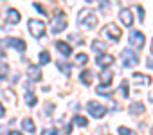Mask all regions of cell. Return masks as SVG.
I'll return each mask as SVG.
<instances>
[{
  "instance_id": "4",
  "label": "cell",
  "mask_w": 153,
  "mask_h": 135,
  "mask_svg": "<svg viewBox=\"0 0 153 135\" xmlns=\"http://www.w3.org/2000/svg\"><path fill=\"white\" fill-rule=\"evenodd\" d=\"M65 27H67V18H65V15H63L61 11H58V15H56V16L52 18V22H51V29H52L54 34H58V33L65 31Z\"/></svg>"
},
{
  "instance_id": "30",
  "label": "cell",
  "mask_w": 153,
  "mask_h": 135,
  "mask_svg": "<svg viewBox=\"0 0 153 135\" xmlns=\"http://www.w3.org/2000/svg\"><path fill=\"white\" fill-rule=\"evenodd\" d=\"M43 133L45 135H52V133H58V130L56 128H47V130H43Z\"/></svg>"
},
{
  "instance_id": "19",
  "label": "cell",
  "mask_w": 153,
  "mask_h": 135,
  "mask_svg": "<svg viewBox=\"0 0 153 135\" xmlns=\"http://www.w3.org/2000/svg\"><path fill=\"white\" fill-rule=\"evenodd\" d=\"M22 126H24V130H25V131H29V133H34V131H36V126H34L33 119H24Z\"/></svg>"
},
{
  "instance_id": "31",
  "label": "cell",
  "mask_w": 153,
  "mask_h": 135,
  "mask_svg": "<svg viewBox=\"0 0 153 135\" xmlns=\"http://www.w3.org/2000/svg\"><path fill=\"white\" fill-rule=\"evenodd\" d=\"M146 61H148V67H149V69H153V58H148Z\"/></svg>"
},
{
  "instance_id": "34",
  "label": "cell",
  "mask_w": 153,
  "mask_h": 135,
  "mask_svg": "<svg viewBox=\"0 0 153 135\" xmlns=\"http://www.w3.org/2000/svg\"><path fill=\"white\" fill-rule=\"evenodd\" d=\"M87 2H90V4H96V2H97V0H87Z\"/></svg>"
},
{
  "instance_id": "12",
  "label": "cell",
  "mask_w": 153,
  "mask_h": 135,
  "mask_svg": "<svg viewBox=\"0 0 153 135\" xmlns=\"http://www.w3.org/2000/svg\"><path fill=\"white\" fill-rule=\"evenodd\" d=\"M6 43H7V45H11V47H13V49H16V50H25V49H27L25 42H24V40H20V38H7V40H6Z\"/></svg>"
},
{
  "instance_id": "10",
  "label": "cell",
  "mask_w": 153,
  "mask_h": 135,
  "mask_svg": "<svg viewBox=\"0 0 153 135\" xmlns=\"http://www.w3.org/2000/svg\"><path fill=\"white\" fill-rule=\"evenodd\" d=\"M27 76H29L31 81H38V79H42V69L38 65H29L27 67Z\"/></svg>"
},
{
  "instance_id": "13",
  "label": "cell",
  "mask_w": 153,
  "mask_h": 135,
  "mask_svg": "<svg viewBox=\"0 0 153 135\" xmlns=\"http://www.w3.org/2000/svg\"><path fill=\"white\" fill-rule=\"evenodd\" d=\"M56 49L63 54V56H70L72 54V47L67 43V42H61V40H58L56 42Z\"/></svg>"
},
{
  "instance_id": "36",
  "label": "cell",
  "mask_w": 153,
  "mask_h": 135,
  "mask_svg": "<svg viewBox=\"0 0 153 135\" xmlns=\"http://www.w3.org/2000/svg\"><path fill=\"white\" fill-rule=\"evenodd\" d=\"M151 131H153V128H151Z\"/></svg>"
},
{
  "instance_id": "17",
  "label": "cell",
  "mask_w": 153,
  "mask_h": 135,
  "mask_svg": "<svg viewBox=\"0 0 153 135\" xmlns=\"http://www.w3.org/2000/svg\"><path fill=\"white\" fill-rule=\"evenodd\" d=\"M56 67L65 74V76H70V72H72V65H68V63H65V61H56Z\"/></svg>"
},
{
  "instance_id": "25",
  "label": "cell",
  "mask_w": 153,
  "mask_h": 135,
  "mask_svg": "<svg viewBox=\"0 0 153 135\" xmlns=\"http://www.w3.org/2000/svg\"><path fill=\"white\" fill-rule=\"evenodd\" d=\"M40 61H42V63H49V61H51V54H49V50L40 52Z\"/></svg>"
},
{
  "instance_id": "33",
  "label": "cell",
  "mask_w": 153,
  "mask_h": 135,
  "mask_svg": "<svg viewBox=\"0 0 153 135\" xmlns=\"http://www.w3.org/2000/svg\"><path fill=\"white\" fill-rule=\"evenodd\" d=\"M149 101L153 103V92H149Z\"/></svg>"
},
{
  "instance_id": "6",
  "label": "cell",
  "mask_w": 153,
  "mask_h": 135,
  "mask_svg": "<svg viewBox=\"0 0 153 135\" xmlns=\"http://www.w3.org/2000/svg\"><path fill=\"white\" fill-rule=\"evenodd\" d=\"M87 108H88V112H90L94 117H97V119H101V117L106 113V106L101 105V103H97V101H88Z\"/></svg>"
},
{
  "instance_id": "18",
  "label": "cell",
  "mask_w": 153,
  "mask_h": 135,
  "mask_svg": "<svg viewBox=\"0 0 153 135\" xmlns=\"http://www.w3.org/2000/svg\"><path fill=\"white\" fill-rule=\"evenodd\" d=\"M133 81H135V83H139V85H140V83L149 85V83H151V78H148V76H144V74L135 72V74H133Z\"/></svg>"
},
{
  "instance_id": "3",
  "label": "cell",
  "mask_w": 153,
  "mask_h": 135,
  "mask_svg": "<svg viewBox=\"0 0 153 135\" xmlns=\"http://www.w3.org/2000/svg\"><path fill=\"white\" fill-rule=\"evenodd\" d=\"M121 58H123V65L128 67V69H133V67L139 65V56L133 50H130V49H124L121 52Z\"/></svg>"
},
{
  "instance_id": "32",
  "label": "cell",
  "mask_w": 153,
  "mask_h": 135,
  "mask_svg": "<svg viewBox=\"0 0 153 135\" xmlns=\"http://www.w3.org/2000/svg\"><path fill=\"white\" fill-rule=\"evenodd\" d=\"M2 115H6V110H4V106H2V105H0V117H2Z\"/></svg>"
},
{
  "instance_id": "29",
  "label": "cell",
  "mask_w": 153,
  "mask_h": 135,
  "mask_svg": "<svg viewBox=\"0 0 153 135\" xmlns=\"http://www.w3.org/2000/svg\"><path fill=\"white\" fill-rule=\"evenodd\" d=\"M135 9H137V13H139V20L142 22V20H144V9H142V6H135Z\"/></svg>"
},
{
  "instance_id": "16",
  "label": "cell",
  "mask_w": 153,
  "mask_h": 135,
  "mask_svg": "<svg viewBox=\"0 0 153 135\" xmlns=\"http://www.w3.org/2000/svg\"><path fill=\"white\" fill-rule=\"evenodd\" d=\"M25 103L29 106H34L36 105V96H34L33 88H27V87H25Z\"/></svg>"
},
{
  "instance_id": "15",
  "label": "cell",
  "mask_w": 153,
  "mask_h": 135,
  "mask_svg": "<svg viewBox=\"0 0 153 135\" xmlns=\"http://www.w3.org/2000/svg\"><path fill=\"white\" fill-rule=\"evenodd\" d=\"M92 81H94V72L92 70H83L81 72V83H85L88 87V85H92Z\"/></svg>"
},
{
  "instance_id": "35",
  "label": "cell",
  "mask_w": 153,
  "mask_h": 135,
  "mask_svg": "<svg viewBox=\"0 0 153 135\" xmlns=\"http://www.w3.org/2000/svg\"><path fill=\"white\" fill-rule=\"evenodd\" d=\"M151 52H153V40H151Z\"/></svg>"
},
{
  "instance_id": "21",
  "label": "cell",
  "mask_w": 153,
  "mask_h": 135,
  "mask_svg": "<svg viewBox=\"0 0 153 135\" xmlns=\"http://www.w3.org/2000/svg\"><path fill=\"white\" fill-rule=\"evenodd\" d=\"M9 76V65L7 63H0V79H6Z\"/></svg>"
},
{
  "instance_id": "28",
  "label": "cell",
  "mask_w": 153,
  "mask_h": 135,
  "mask_svg": "<svg viewBox=\"0 0 153 135\" xmlns=\"http://www.w3.org/2000/svg\"><path fill=\"white\" fill-rule=\"evenodd\" d=\"M34 9H36V11H38V13H42V15H43V16H45V15H47V13H45V7H43V6H42V4H38V2H34Z\"/></svg>"
},
{
  "instance_id": "11",
  "label": "cell",
  "mask_w": 153,
  "mask_h": 135,
  "mask_svg": "<svg viewBox=\"0 0 153 135\" xmlns=\"http://www.w3.org/2000/svg\"><path fill=\"white\" fill-rule=\"evenodd\" d=\"M112 79H114V74H112V70L108 69H103V72H101V78H99V81H101V87H108L110 83H112Z\"/></svg>"
},
{
  "instance_id": "26",
  "label": "cell",
  "mask_w": 153,
  "mask_h": 135,
  "mask_svg": "<svg viewBox=\"0 0 153 135\" xmlns=\"http://www.w3.org/2000/svg\"><path fill=\"white\" fill-rule=\"evenodd\" d=\"M126 88H128V81L124 79V81L121 83V88H119V90H121V94H123V97H128V90H126Z\"/></svg>"
},
{
  "instance_id": "20",
  "label": "cell",
  "mask_w": 153,
  "mask_h": 135,
  "mask_svg": "<svg viewBox=\"0 0 153 135\" xmlns=\"http://www.w3.org/2000/svg\"><path fill=\"white\" fill-rule=\"evenodd\" d=\"M92 49H94L96 52H105V50H106V43H105V42H99V40H94V42H92Z\"/></svg>"
},
{
  "instance_id": "24",
  "label": "cell",
  "mask_w": 153,
  "mask_h": 135,
  "mask_svg": "<svg viewBox=\"0 0 153 135\" xmlns=\"http://www.w3.org/2000/svg\"><path fill=\"white\" fill-rule=\"evenodd\" d=\"M87 61H88V56L85 52H79L78 56H76V63L78 65H87Z\"/></svg>"
},
{
  "instance_id": "22",
  "label": "cell",
  "mask_w": 153,
  "mask_h": 135,
  "mask_svg": "<svg viewBox=\"0 0 153 135\" xmlns=\"http://www.w3.org/2000/svg\"><path fill=\"white\" fill-rule=\"evenodd\" d=\"M72 122H74L76 126H81V128H85V126L88 124V121H87L85 117H81V115H76V117L72 119Z\"/></svg>"
},
{
  "instance_id": "2",
  "label": "cell",
  "mask_w": 153,
  "mask_h": 135,
  "mask_svg": "<svg viewBox=\"0 0 153 135\" xmlns=\"http://www.w3.org/2000/svg\"><path fill=\"white\" fill-rule=\"evenodd\" d=\"M101 34H103L105 38H108V40H112V42H119V40H121V36H123L121 29H119L115 24H106V25L103 27Z\"/></svg>"
},
{
  "instance_id": "27",
  "label": "cell",
  "mask_w": 153,
  "mask_h": 135,
  "mask_svg": "<svg viewBox=\"0 0 153 135\" xmlns=\"http://www.w3.org/2000/svg\"><path fill=\"white\" fill-rule=\"evenodd\" d=\"M121 135H133V130H130V128H126V126H119V130H117Z\"/></svg>"
},
{
  "instance_id": "8",
  "label": "cell",
  "mask_w": 153,
  "mask_h": 135,
  "mask_svg": "<svg viewBox=\"0 0 153 135\" xmlns=\"http://www.w3.org/2000/svg\"><path fill=\"white\" fill-rule=\"evenodd\" d=\"M96 63H97V67H101V69H106V67H110L114 63V56L112 54H106V52H99Z\"/></svg>"
},
{
  "instance_id": "9",
  "label": "cell",
  "mask_w": 153,
  "mask_h": 135,
  "mask_svg": "<svg viewBox=\"0 0 153 135\" xmlns=\"http://www.w3.org/2000/svg\"><path fill=\"white\" fill-rule=\"evenodd\" d=\"M119 18H121V22H123V25H126V27H131V25H133V16H131V11H130V9L123 7V9L119 11Z\"/></svg>"
},
{
  "instance_id": "1",
  "label": "cell",
  "mask_w": 153,
  "mask_h": 135,
  "mask_svg": "<svg viewBox=\"0 0 153 135\" xmlns=\"http://www.w3.org/2000/svg\"><path fill=\"white\" fill-rule=\"evenodd\" d=\"M78 24H79V27L94 29V27L97 25V16H96V13H94L90 7H85V9H81L79 15H78Z\"/></svg>"
},
{
  "instance_id": "7",
  "label": "cell",
  "mask_w": 153,
  "mask_h": 135,
  "mask_svg": "<svg viewBox=\"0 0 153 135\" xmlns=\"http://www.w3.org/2000/svg\"><path fill=\"white\" fill-rule=\"evenodd\" d=\"M128 42L131 43V47L142 49V47H144V34H142L140 31H131L130 36H128Z\"/></svg>"
},
{
  "instance_id": "5",
  "label": "cell",
  "mask_w": 153,
  "mask_h": 135,
  "mask_svg": "<svg viewBox=\"0 0 153 135\" xmlns=\"http://www.w3.org/2000/svg\"><path fill=\"white\" fill-rule=\"evenodd\" d=\"M27 27H29V33H31L34 38H40V36H43V33H45V24H43L42 20H36V18L29 20V22H27Z\"/></svg>"
},
{
  "instance_id": "23",
  "label": "cell",
  "mask_w": 153,
  "mask_h": 135,
  "mask_svg": "<svg viewBox=\"0 0 153 135\" xmlns=\"http://www.w3.org/2000/svg\"><path fill=\"white\" fill-rule=\"evenodd\" d=\"M144 112V106L140 105V103H133L131 106H130V113H133V115H137V113H142Z\"/></svg>"
},
{
  "instance_id": "14",
  "label": "cell",
  "mask_w": 153,
  "mask_h": 135,
  "mask_svg": "<svg viewBox=\"0 0 153 135\" xmlns=\"http://www.w3.org/2000/svg\"><path fill=\"white\" fill-rule=\"evenodd\" d=\"M7 22H11V24H18L20 22V13L16 11V9H7Z\"/></svg>"
}]
</instances>
